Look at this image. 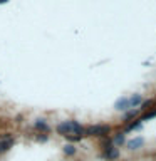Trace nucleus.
<instances>
[{
    "mask_svg": "<svg viewBox=\"0 0 156 161\" xmlns=\"http://www.w3.org/2000/svg\"><path fill=\"white\" fill-rule=\"evenodd\" d=\"M109 133V126H89L84 129V136H104Z\"/></svg>",
    "mask_w": 156,
    "mask_h": 161,
    "instance_id": "f257e3e1",
    "label": "nucleus"
},
{
    "mask_svg": "<svg viewBox=\"0 0 156 161\" xmlns=\"http://www.w3.org/2000/svg\"><path fill=\"white\" fill-rule=\"evenodd\" d=\"M69 124H71V131H72V134L81 136V138H82V136H84V128L79 124L77 121H69Z\"/></svg>",
    "mask_w": 156,
    "mask_h": 161,
    "instance_id": "f03ea898",
    "label": "nucleus"
},
{
    "mask_svg": "<svg viewBox=\"0 0 156 161\" xmlns=\"http://www.w3.org/2000/svg\"><path fill=\"white\" fill-rule=\"evenodd\" d=\"M128 108H129V99H128V97L118 99V101H116V104H114V109L116 111H126Z\"/></svg>",
    "mask_w": 156,
    "mask_h": 161,
    "instance_id": "7ed1b4c3",
    "label": "nucleus"
},
{
    "mask_svg": "<svg viewBox=\"0 0 156 161\" xmlns=\"http://www.w3.org/2000/svg\"><path fill=\"white\" fill-rule=\"evenodd\" d=\"M143 144H144V139L143 138H134V139L128 141V149H139Z\"/></svg>",
    "mask_w": 156,
    "mask_h": 161,
    "instance_id": "20e7f679",
    "label": "nucleus"
},
{
    "mask_svg": "<svg viewBox=\"0 0 156 161\" xmlns=\"http://www.w3.org/2000/svg\"><path fill=\"white\" fill-rule=\"evenodd\" d=\"M57 133L61 136H67V134H72V131H71V124L69 123H61L57 126Z\"/></svg>",
    "mask_w": 156,
    "mask_h": 161,
    "instance_id": "39448f33",
    "label": "nucleus"
},
{
    "mask_svg": "<svg viewBox=\"0 0 156 161\" xmlns=\"http://www.w3.org/2000/svg\"><path fill=\"white\" fill-rule=\"evenodd\" d=\"M118 156H119L118 148H114V146H106V158L108 160H116Z\"/></svg>",
    "mask_w": 156,
    "mask_h": 161,
    "instance_id": "423d86ee",
    "label": "nucleus"
},
{
    "mask_svg": "<svg viewBox=\"0 0 156 161\" xmlns=\"http://www.w3.org/2000/svg\"><path fill=\"white\" fill-rule=\"evenodd\" d=\"M12 144H14V141H12L10 138L2 139V141H0V153H5V151H9L12 148Z\"/></svg>",
    "mask_w": 156,
    "mask_h": 161,
    "instance_id": "0eeeda50",
    "label": "nucleus"
},
{
    "mask_svg": "<svg viewBox=\"0 0 156 161\" xmlns=\"http://www.w3.org/2000/svg\"><path fill=\"white\" fill-rule=\"evenodd\" d=\"M129 99V108H136L138 104H141L143 103V97H141L139 94H133L131 97H128Z\"/></svg>",
    "mask_w": 156,
    "mask_h": 161,
    "instance_id": "6e6552de",
    "label": "nucleus"
},
{
    "mask_svg": "<svg viewBox=\"0 0 156 161\" xmlns=\"http://www.w3.org/2000/svg\"><path fill=\"white\" fill-rule=\"evenodd\" d=\"M35 128L37 129H42V131H49V126L46 124V121L44 119H37L35 121Z\"/></svg>",
    "mask_w": 156,
    "mask_h": 161,
    "instance_id": "1a4fd4ad",
    "label": "nucleus"
},
{
    "mask_svg": "<svg viewBox=\"0 0 156 161\" xmlns=\"http://www.w3.org/2000/svg\"><path fill=\"white\" fill-rule=\"evenodd\" d=\"M64 153L69 155V156H72V155H76V148H74L72 144H66L64 146Z\"/></svg>",
    "mask_w": 156,
    "mask_h": 161,
    "instance_id": "9d476101",
    "label": "nucleus"
},
{
    "mask_svg": "<svg viewBox=\"0 0 156 161\" xmlns=\"http://www.w3.org/2000/svg\"><path fill=\"white\" fill-rule=\"evenodd\" d=\"M114 141H116V144H123V143H124V134H118V136H116V138H114Z\"/></svg>",
    "mask_w": 156,
    "mask_h": 161,
    "instance_id": "9b49d317",
    "label": "nucleus"
},
{
    "mask_svg": "<svg viewBox=\"0 0 156 161\" xmlns=\"http://www.w3.org/2000/svg\"><path fill=\"white\" fill-rule=\"evenodd\" d=\"M139 128H141V123H134V124H131L128 129H139Z\"/></svg>",
    "mask_w": 156,
    "mask_h": 161,
    "instance_id": "f8f14e48",
    "label": "nucleus"
},
{
    "mask_svg": "<svg viewBox=\"0 0 156 161\" xmlns=\"http://www.w3.org/2000/svg\"><path fill=\"white\" fill-rule=\"evenodd\" d=\"M133 116H136V111H129V113L126 114V118H133Z\"/></svg>",
    "mask_w": 156,
    "mask_h": 161,
    "instance_id": "ddd939ff",
    "label": "nucleus"
},
{
    "mask_svg": "<svg viewBox=\"0 0 156 161\" xmlns=\"http://www.w3.org/2000/svg\"><path fill=\"white\" fill-rule=\"evenodd\" d=\"M5 2H7V0H0V4H5Z\"/></svg>",
    "mask_w": 156,
    "mask_h": 161,
    "instance_id": "4468645a",
    "label": "nucleus"
},
{
    "mask_svg": "<svg viewBox=\"0 0 156 161\" xmlns=\"http://www.w3.org/2000/svg\"><path fill=\"white\" fill-rule=\"evenodd\" d=\"M126 161H129V160H126Z\"/></svg>",
    "mask_w": 156,
    "mask_h": 161,
    "instance_id": "2eb2a0df",
    "label": "nucleus"
}]
</instances>
